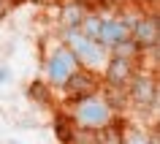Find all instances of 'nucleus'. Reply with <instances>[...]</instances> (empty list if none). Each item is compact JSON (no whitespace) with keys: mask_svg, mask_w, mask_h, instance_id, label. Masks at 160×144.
Listing matches in <instances>:
<instances>
[{"mask_svg":"<svg viewBox=\"0 0 160 144\" xmlns=\"http://www.w3.org/2000/svg\"><path fill=\"white\" fill-rule=\"evenodd\" d=\"M79 103V109H76V120H79V125L82 128H101L106 125L111 120V109L109 103L101 101V98H95V95H90V98H82Z\"/></svg>","mask_w":160,"mask_h":144,"instance_id":"nucleus-1","label":"nucleus"},{"mask_svg":"<svg viewBox=\"0 0 160 144\" xmlns=\"http://www.w3.org/2000/svg\"><path fill=\"white\" fill-rule=\"evenodd\" d=\"M68 44H71V52L76 54V60H82L87 65H101L103 63V46L95 38H87L84 33L79 30H68Z\"/></svg>","mask_w":160,"mask_h":144,"instance_id":"nucleus-2","label":"nucleus"},{"mask_svg":"<svg viewBox=\"0 0 160 144\" xmlns=\"http://www.w3.org/2000/svg\"><path fill=\"white\" fill-rule=\"evenodd\" d=\"M46 68H49V79H52V82L62 85L76 68H79V60H76V54L68 49V46H62V49H57L49 57V65H46Z\"/></svg>","mask_w":160,"mask_h":144,"instance_id":"nucleus-3","label":"nucleus"},{"mask_svg":"<svg viewBox=\"0 0 160 144\" xmlns=\"http://www.w3.org/2000/svg\"><path fill=\"white\" fill-rule=\"evenodd\" d=\"M62 85H65V93H68L71 101H82V98L95 95V90H98V79H95L90 71H79V68H76Z\"/></svg>","mask_w":160,"mask_h":144,"instance_id":"nucleus-4","label":"nucleus"},{"mask_svg":"<svg viewBox=\"0 0 160 144\" xmlns=\"http://www.w3.org/2000/svg\"><path fill=\"white\" fill-rule=\"evenodd\" d=\"M130 38V25L125 19H101V30H98V44L101 46H117V44Z\"/></svg>","mask_w":160,"mask_h":144,"instance_id":"nucleus-5","label":"nucleus"},{"mask_svg":"<svg viewBox=\"0 0 160 144\" xmlns=\"http://www.w3.org/2000/svg\"><path fill=\"white\" fill-rule=\"evenodd\" d=\"M130 41L136 44V49H152L158 46V19L147 17L130 25Z\"/></svg>","mask_w":160,"mask_h":144,"instance_id":"nucleus-6","label":"nucleus"},{"mask_svg":"<svg viewBox=\"0 0 160 144\" xmlns=\"http://www.w3.org/2000/svg\"><path fill=\"white\" fill-rule=\"evenodd\" d=\"M130 76H133V57H122V54H114V60H111L109 68H106V82H109L111 87L122 90V87H128Z\"/></svg>","mask_w":160,"mask_h":144,"instance_id":"nucleus-7","label":"nucleus"},{"mask_svg":"<svg viewBox=\"0 0 160 144\" xmlns=\"http://www.w3.org/2000/svg\"><path fill=\"white\" fill-rule=\"evenodd\" d=\"M128 87H130V95H133L138 103H152L155 98H158V87H155V79L152 76H130V82H128Z\"/></svg>","mask_w":160,"mask_h":144,"instance_id":"nucleus-8","label":"nucleus"},{"mask_svg":"<svg viewBox=\"0 0 160 144\" xmlns=\"http://www.w3.org/2000/svg\"><path fill=\"white\" fill-rule=\"evenodd\" d=\"M84 17H87V8L79 3V0H71V3H65V6H62V11H60V22H62L68 30L79 27Z\"/></svg>","mask_w":160,"mask_h":144,"instance_id":"nucleus-9","label":"nucleus"},{"mask_svg":"<svg viewBox=\"0 0 160 144\" xmlns=\"http://www.w3.org/2000/svg\"><path fill=\"white\" fill-rule=\"evenodd\" d=\"M95 133H98V144H122L125 141L122 131H119L117 125H111V120L106 122V125H101V131L95 128Z\"/></svg>","mask_w":160,"mask_h":144,"instance_id":"nucleus-10","label":"nucleus"},{"mask_svg":"<svg viewBox=\"0 0 160 144\" xmlns=\"http://www.w3.org/2000/svg\"><path fill=\"white\" fill-rule=\"evenodd\" d=\"M54 131H57L60 141L68 144L71 139H73V133H76V125H73V120L68 117V114H57V120H54Z\"/></svg>","mask_w":160,"mask_h":144,"instance_id":"nucleus-11","label":"nucleus"},{"mask_svg":"<svg viewBox=\"0 0 160 144\" xmlns=\"http://www.w3.org/2000/svg\"><path fill=\"white\" fill-rule=\"evenodd\" d=\"M82 30H79V33H84L87 38H95V41H98V30H101V17H90V14H87L84 19H82Z\"/></svg>","mask_w":160,"mask_h":144,"instance_id":"nucleus-12","label":"nucleus"},{"mask_svg":"<svg viewBox=\"0 0 160 144\" xmlns=\"http://www.w3.org/2000/svg\"><path fill=\"white\" fill-rule=\"evenodd\" d=\"M68 144H98V133H95V128H84V131H76L73 139Z\"/></svg>","mask_w":160,"mask_h":144,"instance_id":"nucleus-13","label":"nucleus"},{"mask_svg":"<svg viewBox=\"0 0 160 144\" xmlns=\"http://www.w3.org/2000/svg\"><path fill=\"white\" fill-rule=\"evenodd\" d=\"M30 95H33V98H41V101H49V95H46V90H43L41 82H33V85H30Z\"/></svg>","mask_w":160,"mask_h":144,"instance_id":"nucleus-14","label":"nucleus"},{"mask_svg":"<svg viewBox=\"0 0 160 144\" xmlns=\"http://www.w3.org/2000/svg\"><path fill=\"white\" fill-rule=\"evenodd\" d=\"M122 144H147V136H144V133H133L130 139H125Z\"/></svg>","mask_w":160,"mask_h":144,"instance_id":"nucleus-15","label":"nucleus"},{"mask_svg":"<svg viewBox=\"0 0 160 144\" xmlns=\"http://www.w3.org/2000/svg\"><path fill=\"white\" fill-rule=\"evenodd\" d=\"M6 14H8V3H6V0H0V19L6 17Z\"/></svg>","mask_w":160,"mask_h":144,"instance_id":"nucleus-16","label":"nucleus"},{"mask_svg":"<svg viewBox=\"0 0 160 144\" xmlns=\"http://www.w3.org/2000/svg\"><path fill=\"white\" fill-rule=\"evenodd\" d=\"M147 144H160V139H158V133H152V136H147Z\"/></svg>","mask_w":160,"mask_h":144,"instance_id":"nucleus-17","label":"nucleus"},{"mask_svg":"<svg viewBox=\"0 0 160 144\" xmlns=\"http://www.w3.org/2000/svg\"><path fill=\"white\" fill-rule=\"evenodd\" d=\"M8 76H11L8 71H6V68H0V82H8Z\"/></svg>","mask_w":160,"mask_h":144,"instance_id":"nucleus-18","label":"nucleus"},{"mask_svg":"<svg viewBox=\"0 0 160 144\" xmlns=\"http://www.w3.org/2000/svg\"><path fill=\"white\" fill-rule=\"evenodd\" d=\"M35 3H49V0H35Z\"/></svg>","mask_w":160,"mask_h":144,"instance_id":"nucleus-19","label":"nucleus"}]
</instances>
